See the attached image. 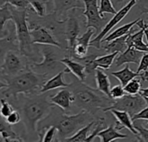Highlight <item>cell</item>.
Instances as JSON below:
<instances>
[{
    "label": "cell",
    "mask_w": 148,
    "mask_h": 142,
    "mask_svg": "<svg viewBox=\"0 0 148 142\" xmlns=\"http://www.w3.org/2000/svg\"><path fill=\"white\" fill-rule=\"evenodd\" d=\"M96 116L92 114L82 110L75 115L64 114V111L59 107L54 105L49 115L41 120L37 124L38 141L41 139L47 128L54 126L57 128V141H64L67 138L75 134L79 129L93 121Z\"/></svg>",
    "instance_id": "6da1fadb"
},
{
    "label": "cell",
    "mask_w": 148,
    "mask_h": 142,
    "mask_svg": "<svg viewBox=\"0 0 148 142\" xmlns=\"http://www.w3.org/2000/svg\"><path fill=\"white\" fill-rule=\"evenodd\" d=\"M49 96L50 95L47 94V92L29 95H23V100L17 103L16 109L21 115L26 133L29 136L36 135L38 137L37 124L49 115L54 106L49 101Z\"/></svg>",
    "instance_id": "7a4b0ae2"
},
{
    "label": "cell",
    "mask_w": 148,
    "mask_h": 142,
    "mask_svg": "<svg viewBox=\"0 0 148 142\" xmlns=\"http://www.w3.org/2000/svg\"><path fill=\"white\" fill-rule=\"evenodd\" d=\"M68 88L72 92L75 101L73 105L81 110H85L95 116H98L99 112H105V110L111 107L114 100L106 95L98 88H94L78 78L74 79Z\"/></svg>",
    "instance_id": "3957f363"
},
{
    "label": "cell",
    "mask_w": 148,
    "mask_h": 142,
    "mask_svg": "<svg viewBox=\"0 0 148 142\" xmlns=\"http://www.w3.org/2000/svg\"><path fill=\"white\" fill-rule=\"evenodd\" d=\"M2 78L8 84L5 90L2 92L3 95L16 101L18 99L19 95H29L39 93V90L47 81L48 75L37 74L29 68L16 75Z\"/></svg>",
    "instance_id": "277c9868"
},
{
    "label": "cell",
    "mask_w": 148,
    "mask_h": 142,
    "mask_svg": "<svg viewBox=\"0 0 148 142\" xmlns=\"http://www.w3.org/2000/svg\"><path fill=\"white\" fill-rule=\"evenodd\" d=\"M29 9H19L11 5L12 22L16 28V34L18 43L19 51L22 55L29 59H32L39 52L40 49L38 44L35 46L32 43L29 28L27 21Z\"/></svg>",
    "instance_id": "5b68a950"
},
{
    "label": "cell",
    "mask_w": 148,
    "mask_h": 142,
    "mask_svg": "<svg viewBox=\"0 0 148 142\" xmlns=\"http://www.w3.org/2000/svg\"><path fill=\"white\" fill-rule=\"evenodd\" d=\"M38 46L42 56V61L41 62H29V67L31 70L37 74L49 76L66 69L65 65L61 62L62 57L56 50L59 47L47 44H38Z\"/></svg>",
    "instance_id": "8992f818"
},
{
    "label": "cell",
    "mask_w": 148,
    "mask_h": 142,
    "mask_svg": "<svg viewBox=\"0 0 148 142\" xmlns=\"http://www.w3.org/2000/svg\"><path fill=\"white\" fill-rule=\"evenodd\" d=\"M19 50H11L7 53L0 65V77L16 75L29 69V61Z\"/></svg>",
    "instance_id": "52a82bcc"
},
{
    "label": "cell",
    "mask_w": 148,
    "mask_h": 142,
    "mask_svg": "<svg viewBox=\"0 0 148 142\" xmlns=\"http://www.w3.org/2000/svg\"><path fill=\"white\" fill-rule=\"evenodd\" d=\"M147 105V104L145 99L140 94H135V95L126 94L123 97L114 100V104L111 107L108 108L104 113H107L112 109H116V110L127 112L132 118L134 115H136L144 108H146Z\"/></svg>",
    "instance_id": "ba28073f"
},
{
    "label": "cell",
    "mask_w": 148,
    "mask_h": 142,
    "mask_svg": "<svg viewBox=\"0 0 148 142\" xmlns=\"http://www.w3.org/2000/svg\"><path fill=\"white\" fill-rule=\"evenodd\" d=\"M83 2L85 7L82 15L87 19L85 28H95L96 34H99L109 20L100 14L98 0H83Z\"/></svg>",
    "instance_id": "9c48e42d"
},
{
    "label": "cell",
    "mask_w": 148,
    "mask_h": 142,
    "mask_svg": "<svg viewBox=\"0 0 148 142\" xmlns=\"http://www.w3.org/2000/svg\"><path fill=\"white\" fill-rule=\"evenodd\" d=\"M137 3V0H131L129 1L125 6H123L121 10H119L113 16V18H111L107 24L105 25V27L102 29V30L96 36V37H95L93 40H91L90 42V47H94L97 49H101V40L107 36L108 33L110 32V30L116 25L118 24L120 22H121L126 16L129 13V11L131 10V9Z\"/></svg>",
    "instance_id": "30bf717a"
},
{
    "label": "cell",
    "mask_w": 148,
    "mask_h": 142,
    "mask_svg": "<svg viewBox=\"0 0 148 142\" xmlns=\"http://www.w3.org/2000/svg\"><path fill=\"white\" fill-rule=\"evenodd\" d=\"M75 10L76 9L70 10L65 19V39L67 41V52L69 57H70L76 39L81 33V21L78 18V16L75 15Z\"/></svg>",
    "instance_id": "8fae6325"
},
{
    "label": "cell",
    "mask_w": 148,
    "mask_h": 142,
    "mask_svg": "<svg viewBox=\"0 0 148 142\" xmlns=\"http://www.w3.org/2000/svg\"><path fill=\"white\" fill-rule=\"evenodd\" d=\"M29 28L32 43L34 44L53 45L63 49L62 45L56 39V37L52 35V33L49 31L46 28L38 24L29 25Z\"/></svg>",
    "instance_id": "7c38bea8"
},
{
    "label": "cell",
    "mask_w": 148,
    "mask_h": 142,
    "mask_svg": "<svg viewBox=\"0 0 148 142\" xmlns=\"http://www.w3.org/2000/svg\"><path fill=\"white\" fill-rule=\"evenodd\" d=\"M51 2L52 10L60 20H64L68 16V13L75 9H83V0H47Z\"/></svg>",
    "instance_id": "4fadbf2b"
},
{
    "label": "cell",
    "mask_w": 148,
    "mask_h": 142,
    "mask_svg": "<svg viewBox=\"0 0 148 142\" xmlns=\"http://www.w3.org/2000/svg\"><path fill=\"white\" fill-rule=\"evenodd\" d=\"M96 34V30L95 28H88L86 32H84L81 36H79L76 39L75 45L74 47L73 52L70 56L72 59H77L83 57L88 55V48L90 47V42L93 36Z\"/></svg>",
    "instance_id": "5bb4252c"
},
{
    "label": "cell",
    "mask_w": 148,
    "mask_h": 142,
    "mask_svg": "<svg viewBox=\"0 0 148 142\" xmlns=\"http://www.w3.org/2000/svg\"><path fill=\"white\" fill-rule=\"evenodd\" d=\"M136 25L140 28L139 31L133 33V29L130 31L127 38V45L128 47L134 48L135 49H138L140 51L148 52V44H146L143 42V37L145 36V29L148 28V23H145L143 19H140Z\"/></svg>",
    "instance_id": "9a60e30c"
},
{
    "label": "cell",
    "mask_w": 148,
    "mask_h": 142,
    "mask_svg": "<svg viewBox=\"0 0 148 142\" xmlns=\"http://www.w3.org/2000/svg\"><path fill=\"white\" fill-rule=\"evenodd\" d=\"M8 33L4 36L0 37V65L3 63L5 56L8 52L11 50H19L18 43L16 34V28L15 30L13 27H8Z\"/></svg>",
    "instance_id": "2e32d148"
},
{
    "label": "cell",
    "mask_w": 148,
    "mask_h": 142,
    "mask_svg": "<svg viewBox=\"0 0 148 142\" xmlns=\"http://www.w3.org/2000/svg\"><path fill=\"white\" fill-rule=\"evenodd\" d=\"M144 53L145 52L135 49L134 48L128 47L125 51L121 52L116 56L112 66H114V68H118L127 63L139 64Z\"/></svg>",
    "instance_id": "e0dca14e"
},
{
    "label": "cell",
    "mask_w": 148,
    "mask_h": 142,
    "mask_svg": "<svg viewBox=\"0 0 148 142\" xmlns=\"http://www.w3.org/2000/svg\"><path fill=\"white\" fill-rule=\"evenodd\" d=\"M49 101L53 105L59 107L64 112H70L75 98L72 92L68 88H65L57 92L56 95H50Z\"/></svg>",
    "instance_id": "ac0fdd59"
},
{
    "label": "cell",
    "mask_w": 148,
    "mask_h": 142,
    "mask_svg": "<svg viewBox=\"0 0 148 142\" xmlns=\"http://www.w3.org/2000/svg\"><path fill=\"white\" fill-rule=\"evenodd\" d=\"M119 52L109 53L104 56H99L95 60L88 62L85 65V71L87 74H92L97 69H109L110 67L113 65V62Z\"/></svg>",
    "instance_id": "d6986e66"
},
{
    "label": "cell",
    "mask_w": 148,
    "mask_h": 142,
    "mask_svg": "<svg viewBox=\"0 0 148 142\" xmlns=\"http://www.w3.org/2000/svg\"><path fill=\"white\" fill-rule=\"evenodd\" d=\"M123 128H124L116 120L108 128L100 131L97 134V137H99L101 139V141L102 142H110L112 141H116L118 139H127L128 138L127 134H121L120 132V130Z\"/></svg>",
    "instance_id": "ffe728a7"
},
{
    "label": "cell",
    "mask_w": 148,
    "mask_h": 142,
    "mask_svg": "<svg viewBox=\"0 0 148 142\" xmlns=\"http://www.w3.org/2000/svg\"><path fill=\"white\" fill-rule=\"evenodd\" d=\"M67 73H70V71H69V69L68 68H66L65 69L58 72L56 75H54L50 79L47 80L45 82V83L42 85V87L41 88V89L39 90V93L49 92L50 90L56 89V88H68L70 83L65 82L64 79H63L64 75L67 74Z\"/></svg>",
    "instance_id": "44dd1931"
},
{
    "label": "cell",
    "mask_w": 148,
    "mask_h": 142,
    "mask_svg": "<svg viewBox=\"0 0 148 142\" xmlns=\"http://www.w3.org/2000/svg\"><path fill=\"white\" fill-rule=\"evenodd\" d=\"M61 62H62L65 65V67L69 69L70 73H72L80 81H82V82L86 81L88 74L86 73L85 66L82 63H81L74 59H71L69 56H65V57L62 58Z\"/></svg>",
    "instance_id": "7402d4cb"
},
{
    "label": "cell",
    "mask_w": 148,
    "mask_h": 142,
    "mask_svg": "<svg viewBox=\"0 0 148 142\" xmlns=\"http://www.w3.org/2000/svg\"><path fill=\"white\" fill-rule=\"evenodd\" d=\"M130 33V32H129ZM128 34L115 38L112 41L109 42H103L101 43V49H104L107 53H114V52H123L127 49V38L128 36Z\"/></svg>",
    "instance_id": "603a6c76"
},
{
    "label": "cell",
    "mask_w": 148,
    "mask_h": 142,
    "mask_svg": "<svg viewBox=\"0 0 148 142\" xmlns=\"http://www.w3.org/2000/svg\"><path fill=\"white\" fill-rule=\"evenodd\" d=\"M108 112H110V114L115 117V119L119 121V123L124 128H127L134 136H136L138 134V131L135 129V128L134 126L132 118L127 112L120 111V110H116V109H112Z\"/></svg>",
    "instance_id": "cb8c5ba5"
},
{
    "label": "cell",
    "mask_w": 148,
    "mask_h": 142,
    "mask_svg": "<svg viewBox=\"0 0 148 142\" xmlns=\"http://www.w3.org/2000/svg\"><path fill=\"white\" fill-rule=\"evenodd\" d=\"M95 76L97 88L102 93H104L106 95L110 97L111 83L108 75L101 69H97L95 71Z\"/></svg>",
    "instance_id": "d4e9b609"
},
{
    "label": "cell",
    "mask_w": 148,
    "mask_h": 142,
    "mask_svg": "<svg viewBox=\"0 0 148 142\" xmlns=\"http://www.w3.org/2000/svg\"><path fill=\"white\" fill-rule=\"evenodd\" d=\"M110 74L113 76H114L116 79H118L123 87L126 86L127 84V82H129L134 78L140 77V73L134 72L133 70H131L128 63H127V65L125 66L124 69H122L119 71H112Z\"/></svg>",
    "instance_id": "484cf974"
},
{
    "label": "cell",
    "mask_w": 148,
    "mask_h": 142,
    "mask_svg": "<svg viewBox=\"0 0 148 142\" xmlns=\"http://www.w3.org/2000/svg\"><path fill=\"white\" fill-rule=\"evenodd\" d=\"M141 17H138L137 19H135L134 21L133 22H130L128 23H126L119 28H117L115 30H114L113 32H111L108 36H106L101 43H103V42H109V41H112L115 38H118V37H121V36H123L127 34H128L131 30H132V28L137 23V22L140 19Z\"/></svg>",
    "instance_id": "4316f807"
},
{
    "label": "cell",
    "mask_w": 148,
    "mask_h": 142,
    "mask_svg": "<svg viewBox=\"0 0 148 142\" xmlns=\"http://www.w3.org/2000/svg\"><path fill=\"white\" fill-rule=\"evenodd\" d=\"M95 120L91 122H89L88 124H87L86 126L82 127L81 129H79L75 134H73L72 136L67 138L64 141H69V142H85L87 141V139L91 132V129L94 126L95 123Z\"/></svg>",
    "instance_id": "83f0119b"
},
{
    "label": "cell",
    "mask_w": 148,
    "mask_h": 142,
    "mask_svg": "<svg viewBox=\"0 0 148 142\" xmlns=\"http://www.w3.org/2000/svg\"><path fill=\"white\" fill-rule=\"evenodd\" d=\"M10 20H12L11 5L6 3L0 7V37L5 36L4 27L6 23Z\"/></svg>",
    "instance_id": "f1b7e54d"
},
{
    "label": "cell",
    "mask_w": 148,
    "mask_h": 142,
    "mask_svg": "<svg viewBox=\"0 0 148 142\" xmlns=\"http://www.w3.org/2000/svg\"><path fill=\"white\" fill-rule=\"evenodd\" d=\"M3 117L0 115V136L3 140H10V139H18L17 135L12 129L10 125H9L6 121H3Z\"/></svg>",
    "instance_id": "f546056e"
},
{
    "label": "cell",
    "mask_w": 148,
    "mask_h": 142,
    "mask_svg": "<svg viewBox=\"0 0 148 142\" xmlns=\"http://www.w3.org/2000/svg\"><path fill=\"white\" fill-rule=\"evenodd\" d=\"M30 10L35 11V13L39 16H43L46 15L47 11V3L46 0H29Z\"/></svg>",
    "instance_id": "4dcf8cb0"
},
{
    "label": "cell",
    "mask_w": 148,
    "mask_h": 142,
    "mask_svg": "<svg viewBox=\"0 0 148 142\" xmlns=\"http://www.w3.org/2000/svg\"><path fill=\"white\" fill-rule=\"evenodd\" d=\"M134 126L135 129L138 131V134L135 136L137 141H148V128H147L142 123H140V120L134 121Z\"/></svg>",
    "instance_id": "1f68e13d"
},
{
    "label": "cell",
    "mask_w": 148,
    "mask_h": 142,
    "mask_svg": "<svg viewBox=\"0 0 148 142\" xmlns=\"http://www.w3.org/2000/svg\"><path fill=\"white\" fill-rule=\"evenodd\" d=\"M142 86V81L137 77L131 80L126 86H124V90L127 95H135L139 94Z\"/></svg>",
    "instance_id": "d6a6232c"
},
{
    "label": "cell",
    "mask_w": 148,
    "mask_h": 142,
    "mask_svg": "<svg viewBox=\"0 0 148 142\" xmlns=\"http://www.w3.org/2000/svg\"><path fill=\"white\" fill-rule=\"evenodd\" d=\"M101 4L99 7V11L101 16H103L104 13H108V14H113L114 15L117 10L113 5L112 0H101Z\"/></svg>",
    "instance_id": "836d02e7"
},
{
    "label": "cell",
    "mask_w": 148,
    "mask_h": 142,
    "mask_svg": "<svg viewBox=\"0 0 148 142\" xmlns=\"http://www.w3.org/2000/svg\"><path fill=\"white\" fill-rule=\"evenodd\" d=\"M15 108L5 99H0V115L5 119L10 114H11Z\"/></svg>",
    "instance_id": "e575fe53"
},
{
    "label": "cell",
    "mask_w": 148,
    "mask_h": 142,
    "mask_svg": "<svg viewBox=\"0 0 148 142\" xmlns=\"http://www.w3.org/2000/svg\"><path fill=\"white\" fill-rule=\"evenodd\" d=\"M10 3V5L19 8V9H29L30 7L29 0H0V4L3 5L4 3Z\"/></svg>",
    "instance_id": "d590c367"
},
{
    "label": "cell",
    "mask_w": 148,
    "mask_h": 142,
    "mask_svg": "<svg viewBox=\"0 0 148 142\" xmlns=\"http://www.w3.org/2000/svg\"><path fill=\"white\" fill-rule=\"evenodd\" d=\"M57 128L54 126L49 127L47 128L41 139V141L43 142H50L56 141V136L57 134Z\"/></svg>",
    "instance_id": "8d00e7d4"
},
{
    "label": "cell",
    "mask_w": 148,
    "mask_h": 142,
    "mask_svg": "<svg viewBox=\"0 0 148 142\" xmlns=\"http://www.w3.org/2000/svg\"><path fill=\"white\" fill-rule=\"evenodd\" d=\"M126 95V92L124 90V87L121 85H115L110 89V97L114 100L119 99L123 97Z\"/></svg>",
    "instance_id": "74e56055"
},
{
    "label": "cell",
    "mask_w": 148,
    "mask_h": 142,
    "mask_svg": "<svg viewBox=\"0 0 148 142\" xmlns=\"http://www.w3.org/2000/svg\"><path fill=\"white\" fill-rule=\"evenodd\" d=\"M5 121L6 122L10 125V126H13V125H16L17 123H19L22 119H21V115L19 113V111H16L14 110L11 114H10L6 118H5Z\"/></svg>",
    "instance_id": "f35d334b"
},
{
    "label": "cell",
    "mask_w": 148,
    "mask_h": 142,
    "mask_svg": "<svg viewBox=\"0 0 148 142\" xmlns=\"http://www.w3.org/2000/svg\"><path fill=\"white\" fill-rule=\"evenodd\" d=\"M148 69V52H145L142 56L140 62L139 63V67L137 69L138 73H140L142 71H146Z\"/></svg>",
    "instance_id": "ab89813d"
},
{
    "label": "cell",
    "mask_w": 148,
    "mask_h": 142,
    "mask_svg": "<svg viewBox=\"0 0 148 142\" xmlns=\"http://www.w3.org/2000/svg\"><path fill=\"white\" fill-rule=\"evenodd\" d=\"M136 120H148V107L144 108L142 110H140L139 113H137L132 117L133 121Z\"/></svg>",
    "instance_id": "60d3db41"
},
{
    "label": "cell",
    "mask_w": 148,
    "mask_h": 142,
    "mask_svg": "<svg viewBox=\"0 0 148 142\" xmlns=\"http://www.w3.org/2000/svg\"><path fill=\"white\" fill-rule=\"evenodd\" d=\"M129 1H131V0H112V3H113L114 7L115 8V10H119L123 6H125Z\"/></svg>",
    "instance_id": "b9f144b4"
},
{
    "label": "cell",
    "mask_w": 148,
    "mask_h": 142,
    "mask_svg": "<svg viewBox=\"0 0 148 142\" xmlns=\"http://www.w3.org/2000/svg\"><path fill=\"white\" fill-rule=\"evenodd\" d=\"M139 94L143 96V97H148V88H140Z\"/></svg>",
    "instance_id": "7bdbcfd3"
},
{
    "label": "cell",
    "mask_w": 148,
    "mask_h": 142,
    "mask_svg": "<svg viewBox=\"0 0 148 142\" xmlns=\"http://www.w3.org/2000/svg\"><path fill=\"white\" fill-rule=\"evenodd\" d=\"M140 13L141 14H148V8L147 7H144V6H140ZM148 23V22H147Z\"/></svg>",
    "instance_id": "ee69618b"
},
{
    "label": "cell",
    "mask_w": 148,
    "mask_h": 142,
    "mask_svg": "<svg viewBox=\"0 0 148 142\" xmlns=\"http://www.w3.org/2000/svg\"><path fill=\"white\" fill-rule=\"evenodd\" d=\"M7 86H8L7 82H3V81L0 80V90L3 89V88H6Z\"/></svg>",
    "instance_id": "f6af8a7d"
},
{
    "label": "cell",
    "mask_w": 148,
    "mask_h": 142,
    "mask_svg": "<svg viewBox=\"0 0 148 142\" xmlns=\"http://www.w3.org/2000/svg\"><path fill=\"white\" fill-rule=\"evenodd\" d=\"M144 33H145V36H146V38H147V43H148V28L145 29Z\"/></svg>",
    "instance_id": "bcb514c9"
},
{
    "label": "cell",
    "mask_w": 148,
    "mask_h": 142,
    "mask_svg": "<svg viewBox=\"0 0 148 142\" xmlns=\"http://www.w3.org/2000/svg\"><path fill=\"white\" fill-rule=\"evenodd\" d=\"M144 99H145V101H146V102H147V104L148 105V97H143Z\"/></svg>",
    "instance_id": "7dc6e473"
},
{
    "label": "cell",
    "mask_w": 148,
    "mask_h": 142,
    "mask_svg": "<svg viewBox=\"0 0 148 142\" xmlns=\"http://www.w3.org/2000/svg\"><path fill=\"white\" fill-rule=\"evenodd\" d=\"M145 127H146L147 128H148V122H147V123H146V125H145Z\"/></svg>",
    "instance_id": "c3c4849f"
},
{
    "label": "cell",
    "mask_w": 148,
    "mask_h": 142,
    "mask_svg": "<svg viewBox=\"0 0 148 142\" xmlns=\"http://www.w3.org/2000/svg\"></svg>",
    "instance_id": "681fc988"
}]
</instances>
